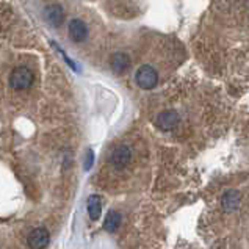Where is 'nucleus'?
<instances>
[{"label":"nucleus","instance_id":"nucleus-3","mask_svg":"<svg viewBox=\"0 0 249 249\" xmlns=\"http://www.w3.org/2000/svg\"><path fill=\"white\" fill-rule=\"evenodd\" d=\"M179 119L180 118H179V113L177 111L166 110V111H161L157 116L155 124H157V127L161 130H173L177 127V124H179Z\"/></svg>","mask_w":249,"mask_h":249},{"label":"nucleus","instance_id":"nucleus-5","mask_svg":"<svg viewBox=\"0 0 249 249\" xmlns=\"http://www.w3.org/2000/svg\"><path fill=\"white\" fill-rule=\"evenodd\" d=\"M68 30H69L71 39L75 41V42H82V41L87 39V36H88V27L80 19H72V20H71Z\"/></svg>","mask_w":249,"mask_h":249},{"label":"nucleus","instance_id":"nucleus-10","mask_svg":"<svg viewBox=\"0 0 249 249\" xmlns=\"http://www.w3.org/2000/svg\"><path fill=\"white\" fill-rule=\"evenodd\" d=\"M87 207H88V215L92 221H96L101 216V212H102V197L99 195H92L89 196L88 202H87Z\"/></svg>","mask_w":249,"mask_h":249},{"label":"nucleus","instance_id":"nucleus-13","mask_svg":"<svg viewBox=\"0 0 249 249\" xmlns=\"http://www.w3.org/2000/svg\"><path fill=\"white\" fill-rule=\"evenodd\" d=\"M92 163H94V154H92L91 149H88L87 151V160H85V169H89L92 166Z\"/></svg>","mask_w":249,"mask_h":249},{"label":"nucleus","instance_id":"nucleus-4","mask_svg":"<svg viewBox=\"0 0 249 249\" xmlns=\"http://www.w3.org/2000/svg\"><path fill=\"white\" fill-rule=\"evenodd\" d=\"M130 157H132V152H130L129 147H127V146H118L110 152L108 161L111 163V165L121 168V166H125L127 163H129Z\"/></svg>","mask_w":249,"mask_h":249},{"label":"nucleus","instance_id":"nucleus-11","mask_svg":"<svg viewBox=\"0 0 249 249\" xmlns=\"http://www.w3.org/2000/svg\"><path fill=\"white\" fill-rule=\"evenodd\" d=\"M121 219H123V216H121L119 212H108V215L105 216V221H104L105 231L115 232L121 224Z\"/></svg>","mask_w":249,"mask_h":249},{"label":"nucleus","instance_id":"nucleus-2","mask_svg":"<svg viewBox=\"0 0 249 249\" xmlns=\"http://www.w3.org/2000/svg\"><path fill=\"white\" fill-rule=\"evenodd\" d=\"M137 83L143 89H152L159 83V74L152 66H143L137 71Z\"/></svg>","mask_w":249,"mask_h":249},{"label":"nucleus","instance_id":"nucleus-7","mask_svg":"<svg viewBox=\"0 0 249 249\" xmlns=\"http://www.w3.org/2000/svg\"><path fill=\"white\" fill-rule=\"evenodd\" d=\"M240 204H241V195H240V191H237V190H229V191H226V193L223 195L221 205H223V209L226 212L237 210L240 207Z\"/></svg>","mask_w":249,"mask_h":249},{"label":"nucleus","instance_id":"nucleus-9","mask_svg":"<svg viewBox=\"0 0 249 249\" xmlns=\"http://www.w3.org/2000/svg\"><path fill=\"white\" fill-rule=\"evenodd\" d=\"M110 66H111V69L115 71L116 74H123V72H125L127 69H129V66H130V58L125 53L118 52L115 55H111Z\"/></svg>","mask_w":249,"mask_h":249},{"label":"nucleus","instance_id":"nucleus-8","mask_svg":"<svg viewBox=\"0 0 249 249\" xmlns=\"http://www.w3.org/2000/svg\"><path fill=\"white\" fill-rule=\"evenodd\" d=\"M44 18L51 25L60 27L63 24V19H65V11L60 5H51L44 10Z\"/></svg>","mask_w":249,"mask_h":249},{"label":"nucleus","instance_id":"nucleus-1","mask_svg":"<svg viewBox=\"0 0 249 249\" xmlns=\"http://www.w3.org/2000/svg\"><path fill=\"white\" fill-rule=\"evenodd\" d=\"M35 80L33 72L28 68H18L10 74V87L13 89H27Z\"/></svg>","mask_w":249,"mask_h":249},{"label":"nucleus","instance_id":"nucleus-6","mask_svg":"<svg viewBox=\"0 0 249 249\" xmlns=\"http://www.w3.org/2000/svg\"><path fill=\"white\" fill-rule=\"evenodd\" d=\"M28 243H30L32 249H46L49 245V232L44 227H38L30 233Z\"/></svg>","mask_w":249,"mask_h":249},{"label":"nucleus","instance_id":"nucleus-12","mask_svg":"<svg viewBox=\"0 0 249 249\" xmlns=\"http://www.w3.org/2000/svg\"><path fill=\"white\" fill-rule=\"evenodd\" d=\"M52 44L55 46V49H56V51H58V52L61 53V56H63V58H65V60L68 61V65H69L71 68H72L74 71H80V69H79V66H77V65H75V63H74V61H72V60H71V58H69V56L66 55V52H65V51H61V49H60L58 46H56V44H55V42H53V41H52Z\"/></svg>","mask_w":249,"mask_h":249}]
</instances>
